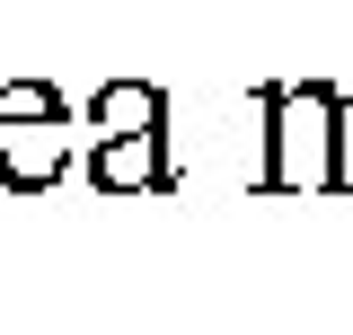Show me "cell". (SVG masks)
Masks as SVG:
<instances>
[{"mask_svg": "<svg viewBox=\"0 0 353 335\" xmlns=\"http://www.w3.org/2000/svg\"><path fill=\"white\" fill-rule=\"evenodd\" d=\"M265 106V159H256V194H336V80H274L256 88Z\"/></svg>", "mask_w": 353, "mask_h": 335, "instance_id": "1", "label": "cell"}, {"mask_svg": "<svg viewBox=\"0 0 353 335\" xmlns=\"http://www.w3.org/2000/svg\"><path fill=\"white\" fill-rule=\"evenodd\" d=\"M71 168V115H0V185L44 194Z\"/></svg>", "mask_w": 353, "mask_h": 335, "instance_id": "2", "label": "cell"}, {"mask_svg": "<svg viewBox=\"0 0 353 335\" xmlns=\"http://www.w3.org/2000/svg\"><path fill=\"white\" fill-rule=\"evenodd\" d=\"M0 115H71V106H62L53 80H9L0 88Z\"/></svg>", "mask_w": 353, "mask_h": 335, "instance_id": "5", "label": "cell"}, {"mask_svg": "<svg viewBox=\"0 0 353 335\" xmlns=\"http://www.w3.org/2000/svg\"><path fill=\"white\" fill-rule=\"evenodd\" d=\"M88 185L97 194H176V159H168V141H97Z\"/></svg>", "mask_w": 353, "mask_h": 335, "instance_id": "4", "label": "cell"}, {"mask_svg": "<svg viewBox=\"0 0 353 335\" xmlns=\"http://www.w3.org/2000/svg\"><path fill=\"white\" fill-rule=\"evenodd\" d=\"M88 132H97V141H168V88L106 80L88 97Z\"/></svg>", "mask_w": 353, "mask_h": 335, "instance_id": "3", "label": "cell"}, {"mask_svg": "<svg viewBox=\"0 0 353 335\" xmlns=\"http://www.w3.org/2000/svg\"><path fill=\"white\" fill-rule=\"evenodd\" d=\"M336 194H353V88L336 106Z\"/></svg>", "mask_w": 353, "mask_h": 335, "instance_id": "6", "label": "cell"}]
</instances>
